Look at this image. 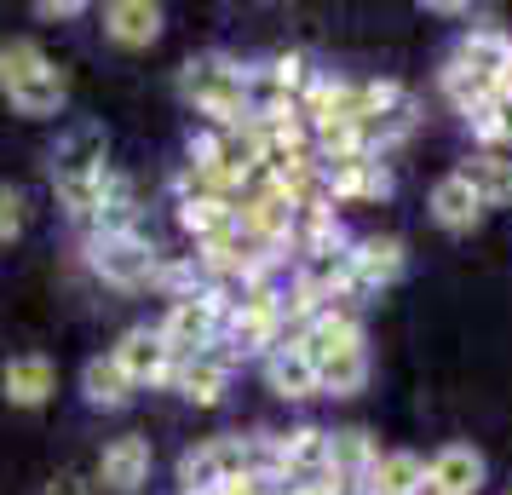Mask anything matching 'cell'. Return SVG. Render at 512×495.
<instances>
[{
  "instance_id": "5bb4252c",
  "label": "cell",
  "mask_w": 512,
  "mask_h": 495,
  "mask_svg": "<svg viewBox=\"0 0 512 495\" xmlns=\"http://www.w3.org/2000/svg\"><path fill=\"white\" fill-rule=\"evenodd\" d=\"M104 35L116 47H150L162 35V6H150V0H116V6H104Z\"/></svg>"
},
{
  "instance_id": "8fae6325",
  "label": "cell",
  "mask_w": 512,
  "mask_h": 495,
  "mask_svg": "<svg viewBox=\"0 0 512 495\" xmlns=\"http://www.w3.org/2000/svg\"><path fill=\"white\" fill-rule=\"evenodd\" d=\"M374 438L369 432H357V426H346V432H328V478L323 484H340V490H357L363 484V472L374 467Z\"/></svg>"
},
{
  "instance_id": "603a6c76",
  "label": "cell",
  "mask_w": 512,
  "mask_h": 495,
  "mask_svg": "<svg viewBox=\"0 0 512 495\" xmlns=\"http://www.w3.org/2000/svg\"><path fill=\"white\" fill-rule=\"evenodd\" d=\"M179 219H185V231L196 242H213V236H225L236 225L231 202H179Z\"/></svg>"
},
{
  "instance_id": "7402d4cb",
  "label": "cell",
  "mask_w": 512,
  "mask_h": 495,
  "mask_svg": "<svg viewBox=\"0 0 512 495\" xmlns=\"http://www.w3.org/2000/svg\"><path fill=\"white\" fill-rule=\"evenodd\" d=\"M466 121H472V133H478L484 144H512V93L495 87V93H489Z\"/></svg>"
},
{
  "instance_id": "8992f818",
  "label": "cell",
  "mask_w": 512,
  "mask_h": 495,
  "mask_svg": "<svg viewBox=\"0 0 512 495\" xmlns=\"http://www.w3.org/2000/svg\"><path fill=\"white\" fill-rule=\"evenodd\" d=\"M484 484V455L472 444H443L426 461V490L420 495H478Z\"/></svg>"
},
{
  "instance_id": "9c48e42d",
  "label": "cell",
  "mask_w": 512,
  "mask_h": 495,
  "mask_svg": "<svg viewBox=\"0 0 512 495\" xmlns=\"http://www.w3.org/2000/svg\"><path fill=\"white\" fill-rule=\"evenodd\" d=\"M507 52H512V35H501L495 24H478L461 35V47L449 64H461L466 75H478V81H495L501 87V70H507Z\"/></svg>"
},
{
  "instance_id": "d4e9b609",
  "label": "cell",
  "mask_w": 512,
  "mask_h": 495,
  "mask_svg": "<svg viewBox=\"0 0 512 495\" xmlns=\"http://www.w3.org/2000/svg\"><path fill=\"white\" fill-rule=\"evenodd\" d=\"M18 231H24V190L0 185V242H12Z\"/></svg>"
},
{
  "instance_id": "3957f363",
  "label": "cell",
  "mask_w": 512,
  "mask_h": 495,
  "mask_svg": "<svg viewBox=\"0 0 512 495\" xmlns=\"http://www.w3.org/2000/svg\"><path fill=\"white\" fill-rule=\"evenodd\" d=\"M219 329H225V300H219V288H190V294L173 300V311H167V323L156 334H162L167 357L185 363V357L208 352L213 340H219Z\"/></svg>"
},
{
  "instance_id": "484cf974",
  "label": "cell",
  "mask_w": 512,
  "mask_h": 495,
  "mask_svg": "<svg viewBox=\"0 0 512 495\" xmlns=\"http://www.w3.org/2000/svg\"><path fill=\"white\" fill-rule=\"evenodd\" d=\"M81 12H87L81 0H47V6H41V18H81Z\"/></svg>"
},
{
  "instance_id": "2e32d148",
  "label": "cell",
  "mask_w": 512,
  "mask_h": 495,
  "mask_svg": "<svg viewBox=\"0 0 512 495\" xmlns=\"http://www.w3.org/2000/svg\"><path fill=\"white\" fill-rule=\"evenodd\" d=\"M98 478L110 484V490H139L144 478H150V444H144L139 432H127V438H116V444L98 455Z\"/></svg>"
},
{
  "instance_id": "44dd1931",
  "label": "cell",
  "mask_w": 512,
  "mask_h": 495,
  "mask_svg": "<svg viewBox=\"0 0 512 495\" xmlns=\"http://www.w3.org/2000/svg\"><path fill=\"white\" fill-rule=\"evenodd\" d=\"M81 392L93 403H104V409H121V403L133 398V380L116 369V357H93V363L81 369Z\"/></svg>"
},
{
  "instance_id": "ba28073f",
  "label": "cell",
  "mask_w": 512,
  "mask_h": 495,
  "mask_svg": "<svg viewBox=\"0 0 512 495\" xmlns=\"http://www.w3.org/2000/svg\"><path fill=\"white\" fill-rule=\"evenodd\" d=\"M403 265H409V248L397 236H363L351 248V277H357V288H392L403 277Z\"/></svg>"
},
{
  "instance_id": "7c38bea8",
  "label": "cell",
  "mask_w": 512,
  "mask_h": 495,
  "mask_svg": "<svg viewBox=\"0 0 512 495\" xmlns=\"http://www.w3.org/2000/svg\"><path fill=\"white\" fill-rule=\"evenodd\" d=\"M173 386L185 392L190 403H219L225 398V386H231V357H213V352H196V357H185V363H173Z\"/></svg>"
},
{
  "instance_id": "4316f807",
  "label": "cell",
  "mask_w": 512,
  "mask_h": 495,
  "mask_svg": "<svg viewBox=\"0 0 512 495\" xmlns=\"http://www.w3.org/2000/svg\"><path fill=\"white\" fill-rule=\"evenodd\" d=\"M47 495H87L75 478H58V484H47Z\"/></svg>"
},
{
  "instance_id": "52a82bcc",
  "label": "cell",
  "mask_w": 512,
  "mask_h": 495,
  "mask_svg": "<svg viewBox=\"0 0 512 495\" xmlns=\"http://www.w3.org/2000/svg\"><path fill=\"white\" fill-rule=\"evenodd\" d=\"M110 357H116V369L133 380V386H156V380L173 375V357H167V346H162L156 329H127Z\"/></svg>"
},
{
  "instance_id": "5b68a950",
  "label": "cell",
  "mask_w": 512,
  "mask_h": 495,
  "mask_svg": "<svg viewBox=\"0 0 512 495\" xmlns=\"http://www.w3.org/2000/svg\"><path fill=\"white\" fill-rule=\"evenodd\" d=\"M323 190L328 202H380L392 196V173L380 167V156H340L323 162Z\"/></svg>"
},
{
  "instance_id": "7a4b0ae2",
  "label": "cell",
  "mask_w": 512,
  "mask_h": 495,
  "mask_svg": "<svg viewBox=\"0 0 512 495\" xmlns=\"http://www.w3.org/2000/svg\"><path fill=\"white\" fill-rule=\"evenodd\" d=\"M265 478V438H208L202 449H190L185 461H179V484L185 495H208L219 484H231V478Z\"/></svg>"
},
{
  "instance_id": "ac0fdd59",
  "label": "cell",
  "mask_w": 512,
  "mask_h": 495,
  "mask_svg": "<svg viewBox=\"0 0 512 495\" xmlns=\"http://www.w3.org/2000/svg\"><path fill=\"white\" fill-rule=\"evenodd\" d=\"M0 386H6V403H18V409H41V403L52 398V363L47 357H12L6 375H0Z\"/></svg>"
},
{
  "instance_id": "cb8c5ba5",
  "label": "cell",
  "mask_w": 512,
  "mask_h": 495,
  "mask_svg": "<svg viewBox=\"0 0 512 495\" xmlns=\"http://www.w3.org/2000/svg\"><path fill=\"white\" fill-rule=\"evenodd\" d=\"M443 93H449V104H455L461 116H472V110L495 93V81H478V75H466L461 64H443Z\"/></svg>"
},
{
  "instance_id": "d6986e66",
  "label": "cell",
  "mask_w": 512,
  "mask_h": 495,
  "mask_svg": "<svg viewBox=\"0 0 512 495\" xmlns=\"http://www.w3.org/2000/svg\"><path fill=\"white\" fill-rule=\"evenodd\" d=\"M478 213H484V202L466 190L461 173H443L438 185H432V219H438L443 231H472Z\"/></svg>"
},
{
  "instance_id": "6da1fadb",
  "label": "cell",
  "mask_w": 512,
  "mask_h": 495,
  "mask_svg": "<svg viewBox=\"0 0 512 495\" xmlns=\"http://www.w3.org/2000/svg\"><path fill=\"white\" fill-rule=\"evenodd\" d=\"M179 93H185V104H196L208 121H219V127L254 116L248 70H236L231 58H190L185 75H179Z\"/></svg>"
},
{
  "instance_id": "277c9868",
  "label": "cell",
  "mask_w": 512,
  "mask_h": 495,
  "mask_svg": "<svg viewBox=\"0 0 512 495\" xmlns=\"http://www.w3.org/2000/svg\"><path fill=\"white\" fill-rule=\"evenodd\" d=\"M87 265H93L110 288H144V283H156V265L162 260H156V248H150L139 231H127V236H93Z\"/></svg>"
},
{
  "instance_id": "ffe728a7",
  "label": "cell",
  "mask_w": 512,
  "mask_h": 495,
  "mask_svg": "<svg viewBox=\"0 0 512 495\" xmlns=\"http://www.w3.org/2000/svg\"><path fill=\"white\" fill-rule=\"evenodd\" d=\"M317 369V392H334V398H351V392H363V380H369V352L357 346V352H334L323 363H311Z\"/></svg>"
},
{
  "instance_id": "9a60e30c",
  "label": "cell",
  "mask_w": 512,
  "mask_h": 495,
  "mask_svg": "<svg viewBox=\"0 0 512 495\" xmlns=\"http://www.w3.org/2000/svg\"><path fill=\"white\" fill-rule=\"evenodd\" d=\"M265 386L277 392V398H317V369H311V357L300 346H271L265 352Z\"/></svg>"
},
{
  "instance_id": "e0dca14e",
  "label": "cell",
  "mask_w": 512,
  "mask_h": 495,
  "mask_svg": "<svg viewBox=\"0 0 512 495\" xmlns=\"http://www.w3.org/2000/svg\"><path fill=\"white\" fill-rule=\"evenodd\" d=\"M104 185H110V167H58L52 173V190L70 219H93L98 202H104Z\"/></svg>"
},
{
  "instance_id": "30bf717a",
  "label": "cell",
  "mask_w": 512,
  "mask_h": 495,
  "mask_svg": "<svg viewBox=\"0 0 512 495\" xmlns=\"http://www.w3.org/2000/svg\"><path fill=\"white\" fill-rule=\"evenodd\" d=\"M363 495H420L426 490V461L409 455V449H386V455H374V467L363 472Z\"/></svg>"
},
{
  "instance_id": "83f0119b",
  "label": "cell",
  "mask_w": 512,
  "mask_h": 495,
  "mask_svg": "<svg viewBox=\"0 0 512 495\" xmlns=\"http://www.w3.org/2000/svg\"><path fill=\"white\" fill-rule=\"evenodd\" d=\"M501 93H512V52H507V70H501Z\"/></svg>"
},
{
  "instance_id": "4fadbf2b",
  "label": "cell",
  "mask_w": 512,
  "mask_h": 495,
  "mask_svg": "<svg viewBox=\"0 0 512 495\" xmlns=\"http://www.w3.org/2000/svg\"><path fill=\"white\" fill-rule=\"evenodd\" d=\"M455 173L466 179V190H472L484 208H507L512 202V156H501V150H478V156H466Z\"/></svg>"
}]
</instances>
